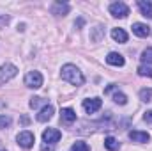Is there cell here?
Returning a JSON list of instances; mask_svg holds the SVG:
<instances>
[{
	"label": "cell",
	"mask_w": 152,
	"mask_h": 151,
	"mask_svg": "<svg viewBox=\"0 0 152 151\" xmlns=\"http://www.w3.org/2000/svg\"><path fill=\"white\" fill-rule=\"evenodd\" d=\"M60 75H62V80H66V82H69V84H73V85H83V82H85L83 73L76 68L75 64H66V66H62Z\"/></svg>",
	"instance_id": "6da1fadb"
},
{
	"label": "cell",
	"mask_w": 152,
	"mask_h": 151,
	"mask_svg": "<svg viewBox=\"0 0 152 151\" xmlns=\"http://www.w3.org/2000/svg\"><path fill=\"white\" fill-rule=\"evenodd\" d=\"M18 73V68L14 66V64H4V66H0V85L2 84H5V82H9L11 78H14Z\"/></svg>",
	"instance_id": "7a4b0ae2"
},
{
	"label": "cell",
	"mask_w": 152,
	"mask_h": 151,
	"mask_svg": "<svg viewBox=\"0 0 152 151\" xmlns=\"http://www.w3.org/2000/svg\"><path fill=\"white\" fill-rule=\"evenodd\" d=\"M25 85L30 89H39L42 85V75L39 71H28L25 75Z\"/></svg>",
	"instance_id": "3957f363"
},
{
	"label": "cell",
	"mask_w": 152,
	"mask_h": 151,
	"mask_svg": "<svg viewBox=\"0 0 152 151\" xmlns=\"http://www.w3.org/2000/svg\"><path fill=\"white\" fill-rule=\"evenodd\" d=\"M16 141H18V144L21 146V148H25V150H30L32 146H34V133L32 132H28V130H25V132H20L18 133V137H16Z\"/></svg>",
	"instance_id": "277c9868"
},
{
	"label": "cell",
	"mask_w": 152,
	"mask_h": 151,
	"mask_svg": "<svg viewBox=\"0 0 152 151\" xmlns=\"http://www.w3.org/2000/svg\"><path fill=\"white\" fill-rule=\"evenodd\" d=\"M60 137H62V133L57 128H48L42 132V141H44V144H50V146L57 144L60 141Z\"/></svg>",
	"instance_id": "5b68a950"
},
{
	"label": "cell",
	"mask_w": 152,
	"mask_h": 151,
	"mask_svg": "<svg viewBox=\"0 0 152 151\" xmlns=\"http://www.w3.org/2000/svg\"><path fill=\"white\" fill-rule=\"evenodd\" d=\"M110 13H112V16H115V18H126L129 14V7L124 2H113L110 5Z\"/></svg>",
	"instance_id": "8992f818"
},
{
	"label": "cell",
	"mask_w": 152,
	"mask_h": 151,
	"mask_svg": "<svg viewBox=\"0 0 152 151\" xmlns=\"http://www.w3.org/2000/svg\"><path fill=\"white\" fill-rule=\"evenodd\" d=\"M101 107H103V100H101V98H88V100H83V110L87 114L97 112Z\"/></svg>",
	"instance_id": "52a82bcc"
},
{
	"label": "cell",
	"mask_w": 152,
	"mask_h": 151,
	"mask_svg": "<svg viewBox=\"0 0 152 151\" xmlns=\"http://www.w3.org/2000/svg\"><path fill=\"white\" fill-rule=\"evenodd\" d=\"M131 29H133V34L138 36V38H149V36H151V27L145 25V23L136 21V23H133Z\"/></svg>",
	"instance_id": "ba28073f"
},
{
	"label": "cell",
	"mask_w": 152,
	"mask_h": 151,
	"mask_svg": "<svg viewBox=\"0 0 152 151\" xmlns=\"http://www.w3.org/2000/svg\"><path fill=\"white\" fill-rule=\"evenodd\" d=\"M129 139H131L133 142L143 144V142H149V141H151V135H149L147 132H142V130H131V132H129Z\"/></svg>",
	"instance_id": "9c48e42d"
},
{
	"label": "cell",
	"mask_w": 152,
	"mask_h": 151,
	"mask_svg": "<svg viewBox=\"0 0 152 151\" xmlns=\"http://www.w3.org/2000/svg\"><path fill=\"white\" fill-rule=\"evenodd\" d=\"M53 105H50V103H46L41 110H39L37 114V121H41V123H46V121H50L51 117H53Z\"/></svg>",
	"instance_id": "30bf717a"
},
{
	"label": "cell",
	"mask_w": 152,
	"mask_h": 151,
	"mask_svg": "<svg viewBox=\"0 0 152 151\" xmlns=\"http://www.w3.org/2000/svg\"><path fill=\"white\" fill-rule=\"evenodd\" d=\"M69 4H66V2H55L53 5H51V13L53 14H57V16H66L67 13H69Z\"/></svg>",
	"instance_id": "8fae6325"
},
{
	"label": "cell",
	"mask_w": 152,
	"mask_h": 151,
	"mask_svg": "<svg viewBox=\"0 0 152 151\" xmlns=\"http://www.w3.org/2000/svg\"><path fill=\"white\" fill-rule=\"evenodd\" d=\"M60 121L66 123V124H71L76 121V112L73 109H62L60 110Z\"/></svg>",
	"instance_id": "7c38bea8"
},
{
	"label": "cell",
	"mask_w": 152,
	"mask_h": 151,
	"mask_svg": "<svg viewBox=\"0 0 152 151\" xmlns=\"http://www.w3.org/2000/svg\"><path fill=\"white\" fill-rule=\"evenodd\" d=\"M106 62L110 64V66H124V57L120 55V53H117V52H110L108 55H106Z\"/></svg>",
	"instance_id": "4fadbf2b"
},
{
	"label": "cell",
	"mask_w": 152,
	"mask_h": 151,
	"mask_svg": "<svg viewBox=\"0 0 152 151\" xmlns=\"http://www.w3.org/2000/svg\"><path fill=\"white\" fill-rule=\"evenodd\" d=\"M138 7H140L142 14L145 18H151L152 20V2H149V0H138Z\"/></svg>",
	"instance_id": "5bb4252c"
},
{
	"label": "cell",
	"mask_w": 152,
	"mask_h": 151,
	"mask_svg": "<svg viewBox=\"0 0 152 151\" xmlns=\"http://www.w3.org/2000/svg\"><path fill=\"white\" fill-rule=\"evenodd\" d=\"M112 38L117 43H126L127 41V32L124 29H112Z\"/></svg>",
	"instance_id": "9a60e30c"
},
{
	"label": "cell",
	"mask_w": 152,
	"mask_h": 151,
	"mask_svg": "<svg viewBox=\"0 0 152 151\" xmlns=\"http://www.w3.org/2000/svg\"><path fill=\"white\" fill-rule=\"evenodd\" d=\"M104 148L108 151H118L120 150V144H118V141L115 137H106L104 139Z\"/></svg>",
	"instance_id": "2e32d148"
},
{
	"label": "cell",
	"mask_w": 152,
	"mask_h": 151,
	"mask_svg": "<svg viewBox=\"0 0 152 151\" xmlns=\"http://www.w3.org/2000/svg\"><path fill=\"white\" fill-rule=\"evenodd\" d=\"M142 62L145 64V66H149V64H152V48H145L143 52H142Z\"/></svg>",
	"instance_id": "e0dca14e"
},
{
	"label": "cell",
	"mask_w": 152,
	"mask_h": 151,
	"mask_svg": "<svg viewBox=\"0 0 152 151\" xmlns=\"http://www.w3.org/2000/svg\"><path fill=\"white\" fill-rule=\"evenodd\" d=\"M69 151H90V148H88L87 142H83V141H76L75 144L69 148Z\"/></svg>",
	"instance_id": "ac0fdd59"
},
{
	"label": "cell",
	"mask_w": 152,
	"mask_h": 151,
	"mask_svg": "<svg viewBox=\"0 0 152 151\" xmlns=\"http://www.w3.org/2000/svg\"><path fill=\"white\" fill-rule=\"evenodd\" d=\"M94 30H96V32H94V34L90 36V39H92L94 43H99V41H101V38H103V34H104V29H103V27L99 25V27H96Z\"/></svg>",
	"instance_id": "d6986e66"
},
{
	"label": "cell",
	"mask_w": 152,
	"mask_h": 151,
	"mask_svg": "<svg viewBox=\"0 0 152 151\" xmlns=\"http://www.w3.org/2000/svg\"><path fill=\"white\" fill-rule=\"evenodd\" d=\"M136 71H138V75H140V76H149V78H152V68H151V66L142 64Z\"/></svg>",
	"instance_id": "ffe728a7"
},
{
	"label": "cell",
	"mask_w": 152,
	"mask_h": 151,
	"mask_svg": "<svg viewBox=\"0 0 152 151\" xmlns=\"http://www.w3.org/2000/svg\"><path fill=\"white\" fill-rule=\"evenodd\" d=\"M113 101L115 103H118V105H126V103H127V96H126L124 93H115L113 94Z\"/></svg>",
	"instance_id": "44dd1931"
},
{
	"label": "cell",
	"mask_w": 152,
	"mask_h": 151,
	"mask_svg": "<svg viewBox=\"0 0 152 151\" xmlns=\"http://www.w3.org/2000/svg\"><path fill=\"white\" fill-rule=\"evenodd\" d=\"M140 100L142 101H151L152 100V89L149 87V89H142L140 91Z\"/></svg>",
	"instance_id": "7402d4cb"
},
{
	"label": "cell",
	"mask_w": 152,
	"mask_h": 151,
	"mask_svg": "<svg viewBox=\"0 0 152 151\" xmlns=\"http://www.w3.org/2000/svg\"><path fill=\"white\" fill-rule=\"evenodd\" d=\"M42 103H44V100L39 98V96H36V98H30V103H28V105H30L32 109H37L39 105H42ZM44 105H46V103H44Z\"/></svg>",
	"instance_id": "603a6c76"
},
{
	"label": "cell",
	"mask_w": 152,
	"mask_h": 151,
	"mask_svg": "<svg viewBox=\"0 0 152 151\" xmlns=\"http://www.w3.org/2000/svg\"><path fill=\"white\" fill-rule=\"evenodd\" d=\"M7 126H11V117L9 115H0V128H7Z\"/></svg>",
	"instance_id": "cb8c5ba5"
},
{
	"label": "cell",
	"mask_w": 152,
	"mask_h": 151,
	"mask_svg": "<svg viewBox=\"0 0 152 151\" xmlns=\"http://www.w3.org/2000/svg\"><path fill=\"white\" fill-rule=\"evenodd\" d=\"M143 121H147V123H152V110H147V112L143 114Z\"/></svg>",
	"instance_id": "d4e9b609"
},
{
	"label": "cell",
	"mask_w": 152,
	"mask_h": 151,
	"mask_svg": "<svg viewBox=\"0 0 152 151\" xmlns=\"http://www.w3.org/2000/svg\"><path fill=\"white\" fill-rule=\"evenodd\" d=\"M115 87H117V85H115V84H110V85H108V87H106V89H104V94H108V93H112V91H113Z\"/></svg>",
	"instance_id": "484cf974"
},
{
	"label": "cell",
	"mask_w": 152,
	"mask_h": 151,
	"mask_svg": "<svg viewBox=\"0 0 152 151\" xmlns=\"http://www.w3.org/2000/svg\"><path fill=\"white\" fill-rule=\"evenodd\" d=\"M41 151H51V146L50 144H42L41 146Z\"/></svg>",
	"instance_id": "4316f807"
},
{
	"label": "cell",
	"mask_w": 152,
	"mask_h": 151,
	"mask_svg": "<svg viewBox=\"0 0 152 151\" xmlns=\"http://www.w3.org/2000/svg\"><path fill=\"white\" fill-rule=\"evenodd\" d=\"M0 151H2V150H0Z\"/></svg>",
	"instance_id": "83f0119b"
}]
</instances>
